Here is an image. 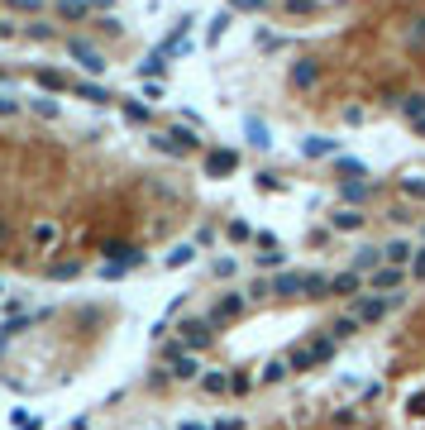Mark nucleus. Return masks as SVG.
I'll use <instances>...</instances> for the list:
<instances>
[{"label": "nucleus", "instance_id": "nucleus-1", "mask_svg": "<svg viewBox=\"0 0 425 430\" xmlns=\"http://www.w3.org/2000/svg\"><path fill=\"white\" fill-rule=\"evenodd\" d=\"M334 354H339V339H330V335H316L311 344L292 349V354H287V363H292V373H306V368H320V363H330Z\"/></svg>", "mask_w": 425, "mask_h": 430}, {"label": "nucleus", "instance_id": "nucleus-2", "mask_svg": "<svg viewBox=\"0 0 425 430\" xmlns=\"http://www.w3.org/2000/svg\"><path fill=\"white\" fill-rule=\"evenodd\" d=\"M387 311H392V297H354V316H358V325H382L387 321Z\"/></svg>", "mask_w": 425, "mask_h": 430}, {"label": "nucleus", "instance_id": "nucleus-3", "mask_svg": "<svg viewBox=\"0 0 425 430\" xmlns=\"http://www.w3.org/2000/svg\"><path fill=\"white\" fill-rule=\"evenodd\" d=\"M406 278H411L406 268L382 263V268H373V273H368V292H378V297H382V292H402V282H406Z\"/></svg>", "mask_w": 425, "mask_h": 430}, {"label": "nucleus", "instance_id": "nucleus-4", "mask_svg": "<svg viewBox=\"0 0 425 430\" xmlns=\"http://www.w3.org/2000/svg\"><path fill=\"white\" fill-rule=\"evenodd\" d=\"M306 278L311 273H277L268 278V297H306Z\"/></svg>", "mask_w": 425, "mask_h": 430}, {"label": "nucleus", "instance_id": "nucleus-5", "mask_svg": "<svg viewBox=\"0 0 425 430\" xmlns=\"http://www.w3.org/2000/svg\"><path fill=\"white\" fill-rule=\"evenodd\" d=\"M177 330H182V344H187L192 354H196V349H206V344L215 339V321H182Z\"/></svg>", "mask_w": 425, "mask_h": 430}, {"label": "nucleus", "instance_id": "nucleus-6", "mask_svg": "<svg viewBox=\"0 0 425 430\" xmlns=\"http://www.w3.org/2000/svg\"><path fill=\"white\" fill-rule=\"evenodd\" d=\"M67 53H72V58H77V63L91 72V77H101V72H106V58H101V53H96L87 38H67Z\"/></svg>", "mask_w": 425, "mask_h": 430}, {"label": "nucleus", "instance_id": "nucleus-7", "mask_svg": "<svg viewBox=\"0 0 425 430\" xmlns=\"http://www.w3.org/2000/svg\"><path fill=\"white\" fill-rule=\"evenodd\" d=\"M363 287H368V278H363V273H354V268H344V273H334V278H330V297H349V302H354Z\"/></svg>", "mask_w": 425, "mask_h": 430}, {"label": "nucleus", "instance_id": "nucleus-8", "mask_svg": "<svg viewBox=\"0 0 425 430\" xmlns=\"http://www.w3.org/2000/svg\"><path fill=\"white\" fill-rule=\"evenodd\" d=\"M244 306H249V292H225V297H220V302H215L211 321H215V325L234 321V316H244Z\"/></svg>", "mask_w": 425, "mask_h": 430}, {"label": "nucleus", "instance_id": "nucleus-9", "mask_svg": "<svg viewBox=\"0 0 425 430\" xmlns=\"http://www.w3.org/2000/svg\"><path fill=\"white\" fill-rule=\"evenodd\" d=\"M411 258H416V244H411V239H382V263L411 268Z\"/></svg>", "mask_w": 425, "mask_h": 430}, {"label": "nucleus", "instance_id": "nucleus-10", "mask_svg": "<svg viewBox=\"0 0 425 430\" xmlns=\"http://www.w3.org/2000/svg\"><path fill=\"white\" fill-rule=\"evenodd\" d=\"M168 368H172V378H177V383H201V363H196V354H192V349H187L182 359H172Z\"/></svg>", "mask_w": 425, "mask_h": 430}, {"label": "nucleus", "instance_id": "nucleus-11", "mask_svg": "<svg viewBox=\"0 0 425 430\" xmlns=\"http://www.w3.org/2000/svg\"><path fill=\"white\" fill-rule=\"evenodd\" d=\"M234 168H239V153H234V148H215L211 158H206V172H211V177H225V172H234Z\"/></svg>", "mask_w": 425, "mask_h": 430}, {"label": "nucleus", "instance_id": "nucleus-12", "mask_svg": "<svg viewBox=\"0 0 425 430\" xmlns=\"http://www.w3.org/2000/svg\"><path fill=\"white\" fill-rule=\"evenodd\" d=\"M349 268H354V273H373V268H382V244H363V249L354 253Z\"/></svg>", "mask_w": 425, "mask_h": 430}, {"label": "nucleus", "instance_id": "nucleus-13", "mask_svg": "<svg viewBox=\"0 0 425 430\" xmlns=\"http://www.w3.org/2000/svg\"><path fill=\"white\" fill-rule=\"evenodd\" d=\"M91 10H96L91 0H58V19H62V24H82Z\"/></svg>", "mask_w": 425, "mask_h": 430}, {"label": "nucleus", "instance_id": "nucleus-14", "mask_svg": "<svg viewBox=\"0 0 425 430\" xmlns=\"http://www.w3.org/2000/svg\"><path fill=\"white\" fill-rule=\"evenodd\" d=\"M363 220H368V215H358L354 206H339V211L330 215V229H339V234L349 229V234H354V229H363Z\"/></svg>", "mask_w": 425, "mask_h": 430}, {"label": "nucleus", "instance_id": "nucleus-15", "mask_svg": "<svg viewBox=\"0 0 425 430\" xmlns=\"http://www.w3.org/2000/svg\"><path fill=\"white\" fill-rule=\"evenodd\" d=\"M325 330H330V339H354L363 325H358V316H354V311H344V316H334V321L325 325Z\"/></svg>", "mask_w": 425, "mask_h": 430}, {"label": "nucleus", "instance_id": "nucleus-16", "mask_svg": "<svg viewBox=\"0 0 425 430\" xmlns=\"http://www.w3.org/2000/svg\"><path fill=\"white\" fill-rule=\"evenodd\" d=\"M368 196H373V187H368V182H339V201H344V206H354V211H358Z\"/></svg>", "mask_w": 425, "mask_h": 430}, {"label": "nucleus", "instance_id": "nucleus-17", "mask_svg": "<svg viewBox=\"0 0 425 430\" xmlns=\"http://www.w3.org/2000/svg\"><path fill=\"white\" fill-rule=\"evenodd\" d=\"M287 373H292V363H287V359H268V363H263V373H258V383H263V387H273V383H282Z\"/></svg>", "mask_w": 425, "mask_h": 430}, {"label": "nucleus", "instance_id": "nucleus-18", "mask_svg": "<svg viewBox=\"0 0 425 430\" xmlns=\"http://www.w3.org/2000/svg\"><path fill=\"white\" fill-rule=\"evenodd\" d=\"M320 82V63H311V58H306V63H297V67H292V87H316Z\"/></svg>", "mask_w": 425, "mask_h": 430}, {"label": "nucleus", "instance_id": "nucleus-19", "mask_svg": "<svg viewBox=\"0 0 425 430\" xmlns=\"http://www.w3.org/2000/svg\"><path fill=\"white\" fill-rule=\"evenodd\" d=\"M339 144L334 139H301V158H330Z\"/></svg>", "mask_w": 425, "mask_h": 430}, {"label": "nucleus", "instance_id": "nucleus-20", "mask_svg": "<svg viewBox=\"0 0 425 430\" xmlns=\"http://www.w3.org/2000/svg\"><path fill=\"white\" fill-rule=\"evenodd\" d=\"M339 182H368V168L354 158H339Z\"/></svg>", "mask_w": 425, "mask_h": 430}, {"label": "nucleus", "instance_id": "nucleus-21", "mask_svg": "<svg viewBox=\"0 0 425 430\" xmlns=\"http://www.w3.org/2000/svg\"><path fill=\"white\" fill-rule=\"evenodd\" d=\"M163 67H168V53H163V48H158V53H148V58H143V63H139V77H158V72H163Z\"/></svg>", "mask_w": 425, "mask_h": 430}, {"label": "nucleus", "instance_id": "nucleus-22", "mask_svg": "<svg viewBox=\"0 0 425 430\" xmlns=\"http://www.w3.org/2000/svg\"><path fill=\"white\" fill-rule=\"evenodd\" d=\"M153 148H158V153H168V158H187V148H182L172 134H153Z\"/></svg>", "mask_w": 425, "mask_h": 430}, {"label": "nucleus", "instance_id": "nucleus-23", "mask_svg": "<svg viewBox=\"0 0 425 430\" xmlns=\"http://www.w3.org/2000/svg\"><path fill=\"white\" fill-rule=\"evenodd\" d=\"M201 387H206L211 397H220V392H229V373H201Z\"/></svg>", "mask_w": 425, "mask_h": 430}, {"label": "nucleus", "instance_id": "nucleus-24", "mask_svg": "<svg viewBox=\"0 0 425 430\" xmlns=\"http://www.w3.org/2000/svg\"><path fill=\"white\" fill-rule=\"evenodd\" d=\"M29 110H34V115H43V120H58V115H62L53 96H34V101H29Z\"/></svg>", "mask_w": 425, "mask_h": 430}, {"label": "nucleus", "instance_id": "nucleus-25", "mask_svg": "<svg viewBox=\"0 0 425 430\" xmlns=\"http://www.w3.org/2000/svg\"><path fill=\"white\" fill-rule=\"evenodd\" d=\"M249 144L253 148H273V134L263 129V120H249Z\"/></svg>", "mask_w": 425, "mask_h": 430}, {"label": "nucleus", "instance_id": "nucleus-26", "mask_svg": "<svg viewBox=\"0 0 425 430\" xmlns=\"http://www.w3.org/2000/svg\"><path fill=\"white\" fill-rule=\"evenodd\" d=\"M192 258H196V244H177V249L168 253V268H187Z\"/></svg>", "mask_w": 425, "mask_h": 430}, {"label": "nucleus", "instance_id": "nucleus-27", "mask_svg": "<svg viewBox=\"0 0 425 430\" xmlns=\"http://www.w3.org/2000/svg\"><path fill=\"white\" fill-rule=\"evenodd\" d=\"M72 91H77V96H87V101H96V106H101V101H110V91H106V87H96V82H77Z\"/></svg>", "mask_w": 425, "mask_h": 430}, {"label": "nucleus", "instance_id": "nucleus-28", "mask_svg": "<svg viewBox=\"0 0 425 430\" xmlns=\"http://www.w3.org/2000/svg\"><path fill=\"white\" fill-rule=\"evenodd\" d=\"M402 196L406 201H425V177H402Z\"/></svg>", "mask_w": 425, "mask_h": 430}, {"label": "nucleus", "instance_id": "nucleus-29", "mask_svg": "<svg viewBox=\"0 0 425 430\" xmlns=\"http://www.w3.org/2000/svg\"><path fill=\"white\" fill-rule=\"evenodd\" d=\"M53 239H58V225H48V220H38V225H34V244H38V249H48Z\"/></svg>", "mask_w": 425, "mask_h": 430}, {"label": "nucleus", "instance_id": "nucleus-30", "mask_svg": "<svg viewBox=\"0 0 425 430\" xmlns=\"http://www.w3.org/2000/svg\"><path fill=\"white\" fill-rule=\"evenodd\" d=\"M168 134H172V139H177V144H182L187 153H196V148H201V139H196L192 129H182V124H177V129H168Z\"/></svg>", "mask_w": 425, "mask_h": 430}, {"label": "nucleus", "instance_id": "nucleus-31", "mask_svg": "<svg viewBox=\"0 0 425 430\" xmlns=\"http://www.w3.org/2000/svg\"><path fill=\"white\" fill-rule=\"evenodd\" d=\"M229 24H234V14H229V10H220V14L211 19V43L220 38V34H225V29H229Z\"/></svg>", "mask_w": 425, "mask_h": 430}, {"label": "nucleus", "instance_id": "nucleus-32", "mask_svg": "<svg viewBox=\"0 0 425 430\" xmlns=\"http://www.w3.org/2000/svg\"><path fill=\"white\" fill-rule=\"evenodd\" d=\"M148 115H153V110L139 106V101H129V106H124V120H134V124H148Z\"/></svg>", "mask_w": 425, "mask_h": 430}, {"label": "nucleus", "instance_id": "nucleus-33", "mask_svg": "<svg viewBox=\"0 0 425 430\" xmlns=\"http://www.w3.org/2000/svg\"><path fill=\"white\" fill-rule=\"evenodd\" d=\"M287 263V253L282 249H268V253H258V268H282Z\"/></svg>", "mask_w": 425, "mask_h": 430}, {"label": "nucleus", "instance_id": "nucleus-34", "mask_svg": "<svg viewBox=\"0 0 425 430\" xmlns=\"http://www.w3.org/2000/svg\"><path fill=\"white\" fill-rule=\"evenodd\" d=\"M229 239H234V244H244V239H253V229H249L244 220H229Z\"/></svg>", "mask_w": 425, "mask_h": 430}, {"label": "nucleus", "instance_id": "nucleus-35", "mask_svg": "<svg viewBox=\"0 0 425 430\" xmlns=\"http://www.w3.org/2000/svg\"><path fill=\"white\" fill-rule=\"evenodd\" d=\"M182 354H187L182 339H168V344H163V363H172V359H182Z\"/></svg>", "mask_w": 425, "mask_h": 430}, {"label": "nucleus", "instance_id": "nucleus-36", "mask_svg": "<svg viewBox=\"0 0 425 430\" xmlns=\"http://www.w3.org/2000/svg\"><path fill=\"white\" fill-rule=\"evenodd\" d=\"M406 273H411L416 282H425V244L416 249V258H411V268H406Z\"/></svg>", "mask_w": 425, "mask_h": 430}, {"label": "nucleus", "instance_id": "nucleus-37", "mask_svg": "<svg viewBox=\"0 0 425 430\" xmlns=\"http://www.w3.org/2000/svg\"><path fill=\"white\" fill-rule=\"evenodd\" d=\"M406 416H425V392H411V397H406Z\"/></svg>", "mask_w": 425, "mask_h": 430}, {"label": "nucleus", "instance_id": "nucleus-38", "mask_svg": "<svg viewBox=\"0 0 425 430\" xmlns=\"http://www.w3.org/2000/svg\"><path fill=\"white\" fill-rule=\"evenodd\" d=\"M38 87H48V91H62V87H67V82H62V77H58V72H38Z\"/></svg>", "mask_w": 425, "mask_h": 430}, {"label": "nucleus", "instance_id": "nucleus-39", "mask_svg": "<svg viewBox=\"0 0 425 430\" xmlns=\"http://www.w3.org/2000/svg\"><path fill=\"white\" fill-rule=\"evenodd\" d=\"M48 273H53V278H77V273H82V263H53Z\"/></svg>", "mask_w": 425, "mask_h": 430}, {"label": "nucleus", "instance_id": "nucleus-40", "mask_svg": "<svg viewBox=\"0 0 425 430\" xmlns=\"http://www.w3.org/2000/svg\"><path fill=\"white\" fill-rule=\"evenodd\" d=\"M168 383H172V368H153L148 373V387H168Z\"/></svg>", "mask_w": 425, "mask_h": 430}, {"label": "nucleus", "instance_id": "nucleus-41", "mask_svg": "<svg viewBox=\"0 0 425 430\" xmlns=\"http://www.w3.org/2000/svg\"><path fill=\"white\" fill-rule=\"evenodd\" d=\"M249 387H253V378H249V373H234V378H229V392H239V397H244Z\"/></svg>", "mask_w": 425, "mask_h": 430}, {"label": "nucleus", "instance_id": "nucleus-42", "mask_svg": "<svg viewBox=\"0 0 425 430\" xmlns=\"http://www.w3.org/2000/svg\"><path fill=\"white\" fill-rule=\"evenodd\" d=\"M225 5H229V10H253V14L268 10V0H225Z\"/></svg>", "mask_w": 425, "mask_h": 430}, {"label": "nucleus", "instance_id": "nucleus-43", "mask_svg": "<svg viewBox=\"0 0 425 430\" xmlns=\"http://www.w3.org/2000/svg\"><path fill=\"white\" fill-rule=\"evenodd\" d=\"M387 220H392V225H406V220H416V215H411V206H392Z\"/></svg>", "mask_w": 425, "mask_h": 430}, {"label": "nucleus", "instance_id": "nucleus-44", "mask_svg": "<svg viewBox=\"0 0 425 430\" xmlns=\"http://www.w3.org/2000/svg\"><path fill=\"white\" fill-rule=\"evenodd\" d=\"M24 34H29V38H53V24H29Z\"/></svg>", "mask_w": 425, "mask_h": 430}, {"label": "nucleus", "instance_id": "nucleus-45", "mask_svg": "<svg viewBox=\"0 0 425 430\" xmlns=\"http://www.w3.org/2000/svg\"><path fill=\"white\" fill-rule=\"evenodd\" d=\"M354 421H358V411H354V407H344V411H334V426H354Z\"/></svg>", "mask_w": 425, "mask_h": 430}, {"label": "nucleus", "instance_id": "nucleus-46", "mask_svg": "<svg viewBox=\"0 0 425 430\" xmlns=\"http://www.w3.org/2000/svg\"><path fill=\"white\" fill-rule=\"evenodd\" d=\"M406 115H416V120H421V115H425V96H406Z\"/></svg>", "mask_w": 425, "mask_h": 430}, {"label": "nucleus", "instance_id": "nucleus-47", "mask_svg": "<svg viewBox=\"0 0 425 430\" xmlns=\"http://www.w3.org/2000/svg\"><path fill=\"white\" fill-rule=\"evenodd\" d=\"M258 187H263V192H277V187H282V177H273V172H263V177H258Z\"/></svg>", "mask_w": 425, "mask_h": 430}, {"label": "nucleus", "instance_id": "nucleus-48", "mask_svg": "<svg viewBox=\"0 0 425 430\" xmlns=\"http://www.w3.org/2000/svg\"><path fill=\"white\" fill-rule=\"evenodd\" d=\"M253 244H258V249H263V253H268V249H282V244H277V239H273V234H253Z\"/></svg>", "mask_w": 425, "mask_h": 430}, {"label": "nucleus", "instance_id": "nucleus-49", "mask_svg": "<svg viewBox=\"0 0 425 430\" xmlns=\"http://www.w3.org/2000/svg\"><path fill=\"white\" fill-rule=\"evenodd\" d=\"M311 5H316V0H287V10H292V14H306Z\"/></svg>", "mask_w": 425, "mask_h": 430}, {"label": "nucleus", "instance_id": "nucleus-50", "mask_svg": "<svg viewBox=\"0 0 425 430\" xmlns=\"http://www.w3.org/2000/svg\"><path fill=\"white\" fill-rule=\"evenodd\" d=\"M211 430H244V421H234V416H225V421H215Z\"/></svg>", "mask_w": 425, "mask_h": 430}, {"label": "nucleus", "instance_id": "nucleus-51", "mask_svg": "<svg viewBox=\"0 0 425 430\" xmlns=\"http://www.w3.org/2000/svg\"><path fill=\"white\" fill-rule=\"evenodd\" d=\"M0 115H19V101H10V96H0Z\"/></svg>", "mask_w": 425, "mask_h": 430}, {"label": "nucleus", "instance_id": "nucleus-52", "mask_svg": "<svg viewBox=\"0 0 425 430\" xmlns=\"http://www.w3.org/2000/svg\"><path fill=\"white\" fill-rule=\"evenodd\" d=\"M411 43H416V48L425 43V19H416V29H411Z\"/></svg>", "mask_w": 425, "mask_h": 430}, {"label": "nucleus", "instance_id": "nucleus-53", "mask_svg": "<svg viewBox=\"0 0 425 430\" xmlns=\"http://www.w3.org/2000/svg\"><path fill=\"white\" fill-rule=\"evenodd\" d=\"M10 5H14V10H38L43 0H10Z\"/></svg>", "mask_w": 425, "mask_h": 430}, {"label": "nucleus", "instance_id": "nucleus-54", "mask_svg": "<svg viewBox=\"0 0 425 430\" xmlns=\"http://www.w3.org/2000/svg\"><path fill=\"white\" fill-rule=\"evenodd\" d=\"M14 34H19V29H14L10 19H0V38H14Z\"/></svg>", "mask_w": 425, "mask_h": 430}, {"label": "nucleus", "instance_id": "nucleus-55", "mask_svg": "<svg viewBox=\"0 0 425 430\" xmlns=\"http://www.w3.org/2000/svg\"><path fill=\"white\" fill-rule=\"evenodd\" d=\"M177 430H211V426H201V421H182Z\"/></svg>", "mask_w": 425, "mask_h": 430}, {"label": "nucleus", "instance_id": "nucleus-56", "mask_svg": "<svg viewBox=\"0 0 425 430\" xmlns=\"http://www.w3.org/2000/svg\"><path fill=\"white\" fill-rule=\"evenodd\" d=\"M5 239H10V225H5V220H0V244H5Z\"/></svg>", "mask_w": 425, "mask_h": 430}, {"label": "nucleus", "instance_id": "nucleus-57", "mask_svg": "<svg viewBox=\"0 0 425 430\" xmlns=\"http://www.w3.org/2000/svg\"><path fill=\"white\" fill-rule=\"evenodd\" d=\"M421 239H425V225H421Z\"/></svg>", "mask_w": 425, "mask_h": 430}, {"label": "nucleus", "instance_id": "nucleus-58", "mask_svg": "<svg viewBox=\"0 0 425 430\" xmlns=\"http://www.w3.org/2000/svg\"><path fill=\"white\" fill-rule=\"evenodd\" d=\"M0 292H5V282H0Z\"/></svg>", "mask_w": 425, "mask_h": 430}]
</instances>
